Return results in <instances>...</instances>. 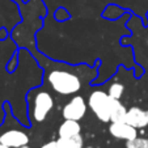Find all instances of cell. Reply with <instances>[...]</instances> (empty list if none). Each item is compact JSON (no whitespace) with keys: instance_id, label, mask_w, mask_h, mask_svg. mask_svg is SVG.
Listing matches in <instances>:
<instances>
[{"instance_id":"1","label":"cell","mask_w":148,"mask_h":148,"mask_svg":"<svg viewBox=\"0 0 148 148\" xmlns=\"http://www.w3.org/2000/svg\"><path fill=\"white\" fill-rule=\"evenodd\" d=\"M50 88L62 96L75 95L81 89V80L76 73L64 70H53L47 73Z\"/></svg>"},{"instance_id":"2","label":"cell","mask_w":148,"mask_h":148,"mask_svg":"<svg viewBox=\"0 0 148 148\" xmlns=\"http://www.w3.org/2000/svg\"><path fill=\"white\" fill-rule=\"evenodd\" d=\"M112 103L113 98H110L108 92H103L101 89L93 90L88 98V108L92 110V113L101 122H109L110 121Z\"/></svg>"},{"instance_id":"3","label":"cell","mask_w":148,"mask_h":148,"mask_svg":"<svg viewBox=\"0 0 148 148\" xmlns=\"http://www.w3.org/2000/svg\"><path fill=\"white\" fill-rule=\"evenodd\" d=\"M54 109V98L46 90H39L33 98V119L36 122H43Z\"/></svg>"},{"instance_id":"4","label":"cell","mask_w":148,"mask_h":148,"mask_svg":"<svg viewBox=\"0 0 148 148\" xmlns=\"http://www.w3.org/2000/svg\"><path fill=\"white\" fill-rule=\"evenodd\" d=\"M88 110V103L84 101L81 96H73L62 110V115L64 119L80 121L85 117Z\"/></svg>"},{"instance_id":"5","label":"cell","mask_w":148,"mask_h":148,"mask_svg":"<svg viewBox=\"0 0 148 148\" xmlns=\"http://www.w3.org/2000/svg\"><path fill=\"white\" fill-rule=\"evenodd\" d=\"M0 143L5 144L11 148H20L23 145H28L29 136L25 131L23 130H7L0 135Z\"/></svg>"},{"instance_id":"6","label":"cell","mask_w":148,"mask_h":148,"mask_svg":"<svg viewBox=\"0 0 148 148\" xmlns=\"http://www.w3.org/2000/svg\"><path fill=\"white\" fill-rule=\"evenodd\" d=\"M109 132L113 138L121 140H132L138 136V129L126 122H112L109 127Z\"/></svg>"},{"instance_id":"7","label":"cell","mask_w":148,"mask_h":148,"mask_svg":"<svg viewBox=\"0 0 148 148\" xmlns=\"http://www.w3.org/2000/svg\"><path fill=\"white\" fill-rule=\"evenodd\" d=\"M126 122L134 126L135 129H144L148 126V112L138 106H132L127 109Z\"/></svg>"},{"instance_id":"8","label":"cell","mask_w":148,"mask_h":148,"mask_svg":"<svg viewBox=\"0 0 148 148\" xmlns=\"http://www.w3.org/2000/svg\"><path fill=\"white\" fill-rule=\"evenodd\" d=\"M81 132V126L79 121L73 119H64V122L59 126L58 129V135L59 138H70L79 135Z\"/></svg>"},{"instance_id":"9","label":"cell","mask_w":148,"mask_h":148,"mask_svg":"<svg viewBox=\"0 0 148 148\" xmlns=\"http://www.w3.org/2000/svg\"><path fill=\"white\" fill-rule=\"evenodd\" d=\"M127 109L119 100H113L112 112H110V122H125Z\"/></svg>"},{"instance_id":"10","label":"cell","mask_w":148,"mask_h":148,"mask_svg":"<svg viewBox=\"0 0 148 148\" xmlns=\"http://www.w3.org/2000/svg\"><path fill=\"white\" fill-rule=\"evenodd\" d=\"M58 148H83L84 139L80 134L70 138H58Z\"/></svg>"},{"instance_id":"11","label":"cell","mask_w":148,"mask_h":148,"mask_svg":"<svg viewBox=\"0 0 148 148\" xmlns=\"http://www.w3.org/2000/svg\"><path fill=\"white\" fill-rule=\"evenodd\" d=\"M123 92H125L123 84L115 81V83L110 84L109 90H108V95H109L110 98H113V100H121V97L123 96Z\"/></svg>"},{"instance_id":"12","label":"cell","mask_w":148,"mask_h":148,"mask_svg":"<svg viewBox=\"0 0 148 148\" xmlns=\"http://www.w3.org/2000/svg\"><path fill=\"white\" fill-rule=\"evenodd\" d=\"M126 148H148V138L136 136L132 140H127Z\"/></svg>"},{"instance_id":"13","label":"cell","mask_w":148,"mask_h":148,"mask_svg":"<svg viewBox=\"0 0 148 148\" xmlns=\"http://www.w3.org/2000/svg\"><path fill=\"white\" fill-rule=\"evenodd\" d=\"M41 148H58V142L56 140H50V142L42 144Z\"/></svg>"},{"instance_id":"14","label":"cell","mask_w":148,"mask_h":148,"mask_svg":"<svg viewBox=\"0 0 148 148\" xmlns=\"http://www.w3.org/2000/svg\"><path fill=\"white\" fill-rule=\"evenodd\" d=\"M0 148H11V147H8V145H5V144H1V143H0Z\"/></svg>"},{"instance_id":"15","label":"cell","mask_w":148,"mask_h":148,"mask_svg":"<svg viewBox=\"0 0 148 148\" xmlns=\"http://www.w3.org/2000/svg\"><path fill=\"white\" fill-rule=\"evenodd\" d=\"M20 148H30L29 145H23V147H20Z\"/></svg>"},{"instance_id":"16","label":"cell","mask_w":148,"mask_h":148,"mask_svg":"<svg viewBox=\"0 0 148 148\" xmlns=\"http://www.w3.org/2000/svg\"><path fill=\"white\" fill-rule=\"evenodd\" d=\"M83 148H92V147H83Z\"/></svg>"},{"instance_id":"17","label":"cell","mask_w":148,"mask_h":148,"mask_svg":"<svg viewBox=\"0 0 148 148\" xmlns=\"http://www.w3.org/2000/svg\"><path fill=\"white\" fill-rule=\"evenodd\" d=\"M147 45H148V38H147Z\"/></svg>"},{"instance_id":"18","label":"cell","mask_w":148,"mask_h":148,"mask_svg":"<svg viewBox=\"0 0 148 148\" xmlns=\"http://www.w3.org/2000/svg\"><path fill=\"white\" fill-rule=\"evenodd\" d=\"M147 112H148V110H147Z\"/></svg>"}]
</instances>
